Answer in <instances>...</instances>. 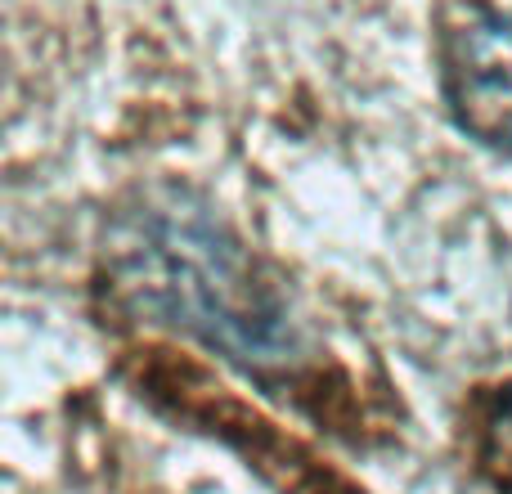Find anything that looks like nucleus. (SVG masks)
<instances>
[{
  "instance_id": "obj_1",
  "label": "nucleus",
  "mask_w": 512,
  "mask_h": 494,
  "mask_svg": "<svg viewBox=\"0 0 512 494\" xmlns=\"http://www.w3.org/2000/svg\"><path fill=\"white\" fill-rule=\"evenodd\" d=\"M104 279L126 310L248 378H297L310 364V333L292 301L230 221L189 189H140L108 216Z\"/></svg>"
},
{
  "instance_id": "obj_2",
  "label": "nucleus",
  "mask_w": 512,
  "mask_h": 494,
  "mask_svg": "<svg viewBox=\"0 0 512 494\" xmlns=\"http://www.w3.org/2000/svg\"><path fill=\"white\" fill-rule=\"evenodd\" d=\"M441 90L472 140L512 153V9H463L445 27Z\"/></svg>"
},
{
  "instance_id": "obj_3",
  "label": "nucleus",
  "mask_w": 512,
  "mask_h": 494,
  "mask_svg": "<svg viewBox=\"0 0 512 494\" xmlns=\"http://www.w3.org/2000/svg\"><path fill=\"white\" fill-rule=\"evenodd\" d=\"M495 436H499V450H504V463L512 468V391L504 396V414L495 423Z\"/></svg>"
}]
</instances>
